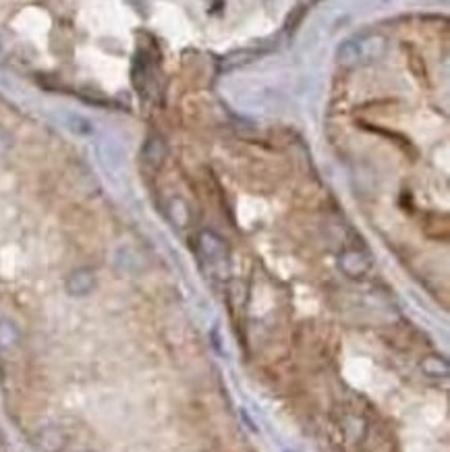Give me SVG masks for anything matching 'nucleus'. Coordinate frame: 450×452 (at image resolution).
Wrapping results in <instances>:
<instances>
[{"mask_svg": "<svg viewBox=\"0 0 450 452\" xmlns=\"http://www.w3.org/2000/svg\"><path fill=\"white\" fill-rule=\"evenodd\" d=\"M83 452H94V450H83Z\"/></svg>", "mask_w": 450, "mask_h": 452, "instance_id": "11", "label": "nucleus"}, {"mask_svg": "<svg viewBox=\"0 0 450 452\" xmlns=\"http://www.w3.org/2000/svg\"><path fill=\"white\" fill-rule=\"evenodd\" d=\"M363 56V46L361 42L357 40H345L341 46H339V52H336V58L345 65V67H353L361 61Z\"/></svg>", "mask_w": 450, "mask_h": 452, "instance_id": "5", "label": "nucleus"}, {"mask_svg": "<svg viewBox=\"0 0 450 452\" xmlns=\"http://www.w3.org/2000/svg\"><path fill=\"white\" fill-rule=\"evenodd\" d=\"M197 247H200L202 257H204L210 266H222V263H226V259H228V247H226V243H224L218 235H214V233H210V230H204V233L200 235Z\"/></svg>", "mask_w": 450, "mask_h": 452, "instance_id": "1", "label": "nucleus"}, {"mask_svg": "<svg viewBox=\"0 0 450 452\" xmlns=\"http://www.w3.org/2000/svg\"><path fill=\"white\" fill-rule=\"evenodd\" d=\"M339 268L343 270L345 276H349L353 280H359V278H363L369 272L372 259H369L367 253H363L359 249H347L339 257Z\"/></svg>", "mask_w": 450, "mask_h": 452, "instance_id": "2", "label": "nucleus"}, {"mask_svg": "<svg viewBox=\"0 0 450 452\" xmlns=\"http://www.w3.org/2000/svg\"><path fill=\"white\" fill-rule=\"evenodd\" d=\"M96 284H98V278H96L94 270H89V268H77V270H73V272L67 276V280H65V290H67L71 297L81 299V297L92 294L94 288H96Z\"/></svg>", "mask_w": 450, "mask_h": 452, "instance_id": "3", "label": "nucleus"}, {"mask_svg": "<svg viewBox=\"0 0 450 452\" xmlns=\"http://www.w3.org/2000/svg\"><path fill=\"white\" fill-rule=\"evenodd\" d=\"M169 158V143L160 135L147 137L141 147V160L149 169H160Z\"/></svg>", "mask_w": 450, "mask_h": 452, "instance_id": "4", "label": "nucleus"}, {"mask_svg": "<svg viewBox=\"0 0 450 452\" xmlns=\"http://www.w3.org/2000/svg\"><path fill=\"white\" fill-rule=\"evenodd\" d=\"M21 341L17 324L9 318H0V349H13Z\"/></svg>", "mask_w": 450, "mask_h": 452, "instance_id": "6", "label": "nucleus"}, {"mask_svg": "<svg viewBox=\"0 0 450 452\" xmlns=\"http://www.w3.org/2000/svg\"><path fill=\"white\" fill-rule=\"evenodd\" d=\"M421 372L429 378H446L448 376V363L438 355H427L421 361Z\"/></svg>", "mask_w": 450, "mask_h": 452, "instance_id": "7", "label": "nucleus"}, {"mask_svg": "<svg viewBox=\"0 0 450 452\" xmlns=\"http://www.w3.org/2000/svg\"><path fill=\"white\" fill-rule=\"evenodd\" d=\"M69 125H71V129L75 131V133H81V135H85V133H89L92 131V125H89V120H85V118H81V116H69Z\"/></svg>", "mask_w": 450, "mask_h": 452, "instance_id": "10", "label": "nucleus"}, {"mask_svg": "<svg viewBox=\"0 0 450 452\" xmlns=\"http://www.w3.org/2000/svg\"><path fill=\"white\" fill-rule=\"evenodd\" d=\"M13 147V137L7 129L0 127V160H5Z\"/></svg>", "mask_w": 450, "mask_h": 452, "instance_id": "9", "label": "nucleus"}, {"mask_svg": "<svg viewBox=\"0 0 450 452\" xmlns=\"http://www.w3.org/2000/svg\"><path fill=\"white\" fill-rule=\"evenodd\" d=\"M169 214H171V220H173L177 226H185V224H187V220H189V210H187L185 202H183V200H179V197H175V200L171 202Z\"/></svg>", "mask_w": 450, "mask_h": 452, "instance_id": "8", "label": "nucleus"}]
</instances>
